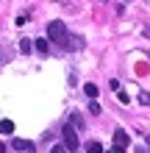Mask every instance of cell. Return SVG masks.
<instances>
[{
	"label": "cell",
	"mask_w": 150,
	"mask_h": 153,
	"mask_svg": "<svg viewBox=\"0 0 150 153\" xmlns=\"http://www.w3.org/2000/svg\"><path fill=\"white\" fill-rule=\"evenodd\" d=\"M61 139H64L61 145H64L69 153H75V150H78V134H75L72 125H64V131H61Z\"/></svg>",
	"instance_id": "cell-1"
},
{
	"label": "cell",
	"mask_w": 150,
	"mask_h": 153,
	"mask_svg": "<svg viewBox=\"0 0 150 153\" xmlns=\"http://www.w3.org/2000/svg\"><path fill=\"white\" fill-rule=\"evenodd\" d=\"M11 148H14V150H22V153H36V145H33L31 139H14Z\"/></svg>",
	"instance_id": "cell-3"
},
{
	"label": "cell",
	"mask_w": 150,
	"mask_h": 153,
	"mask_svg": "<svg viewBox=\"0 0 150 153\" xmlns=\"http://www.w3.org/2000/svg\"><path fill=\"white\" fill-rule=\"evenodd\" d=\"M69 125H72V128H83L86 123H83V117L78 114V111H72V114H69Z\"/></svg>",
	"instance_id": "cell-5"
},
{
	"label": "cell",
	"mask_w": 150,
	"mask_h": 153,
	"mask_svg": "<svg viewBox=\"0 0 150 153\" xmlns=\"http://www.w3.org/2000/svg\"><path fill=\"white\" fill-rule=\"evenodd\" d=\"M83 92H86V97H92V100H95V97H98V86H95V84H86Z\"/></svg>",
	"instance_id": "cell-8"
},
{
	"label": "cell",
	"mask_w": 150,
	"mask_h": 153,
	"mask_svg": "<svg viewBox=\"0 0 150 153\" xmlns=\"http://www.w3.org/2000/svg\"><path fill=\"white\" fill-rule=\"evenodd\" d=\"M147 142H150V134H147Z\"/></svg>",
	"instance_id": "cell-17"
},
{
	"label": "cell",
	"mask_w": 150,
	"mask_h": 153,
	"mask_svg": "<svg viewBox=\"0 0 150 153\" xmlns=\"http://www.w3.org/2000/svg\"><path fill=\"white\" fill-rule=\"evenodd\" d=\"M89 111H92V114H100V106H98V103L92 100V103H89Z\"/></svg>",
	"instance_id": "cell-11"
},
{
	"label": "cell",
	"mask_w": 150,
	"mask_h": 153,
	"mask_svg": "<svg viewBox=\"0 0 150 153\" xmlns=\"http://www.w3.org/2000/svg\"><path fill=\"white\" fill-rule=\"evenodd\" d=\"M86 153H103V145L100 142H89V145H86Z\"/></svg>",
	"instance_id": "cell-9"
},
{
	"label": "cell",
	"mask_w": 150,
	"mask_h": 153,
	"mask_svg": "<svg viewBox=\"0 0 150 153\" xmlns=\"http://www.w3.org/2000/svg\"><path fill=\"white\" fill-rule=\"evenodd\" d=\"M145 33H147V36H150V28H147V31H145Z\"/></svg>",
	"instance_id": "cell-16"
},
{
	"label": "cell",
	"mask_w": 150,
	"mask_h": 153,
	"mask_svg": "<svg viewBox=\"0 0 150 153\" xmlns=\"http://www.w3.org/2000/svg\"><path fill=\"white\" fill-rule=\"evenodd\" d=\"M139 100H142V103L147 106V103H150V95H147V92H142V95H139Z\"/></svg>",
	"instance_id": "cell-12"
},
{
	"label": "cell",
	"mask_w": 150,
	"mask_h": 153,
	"mask_svg": "<svg viewBox=\"0 0 150 153\" xmlns=\"http://www.w3.org/2000/svg\"><path fill=\"white\" fill-rule=\"evenodd\" d=\"M128 142H131V139H128V134L122 131V128H120V131H114V148L125 150V148H128Z\"/></svg>",
	"instance_id": "cell-4"
},
{
	"label": "cell",
	"mask_w": 150,
	"mask_h": 153,
	"mask_svg": "<svg viewBox=\"0 0 150 153\" xmlns=\"http://www.w3.org/2000/svg\"><path fill=\"white\" fill-rule=\"evenodd\" d=\"M31 39H20V53H31Z\"/></svg>",
	"instance_id": "cell-10"
},
{
	"label": "cell",
	"mask_w": 150,
	"mask_h": 153,
	"mask_svg": "<svg viewBox=\"0 0 150 153\" xmlns=\"http://www.w3.org/2000/svg\"><path fill=\"white\" fill-rule=\"evenodd\" d=\"M0 153H6V145H3V142H0Z\"/></svg>",
	"instance_id": "cell-14"
},
{
	"label": "cell",
	"mask_w": 150,
	"mask_h": 153,
	"mask_svg": "<svg viewBox=\"0 0 150 153\" xmlns=\"http://www.w3.org/2000/svg\"><path fill=\"white\" fill-rule=\"evenodd\" d=\"M50 153H67V148H64V145H56V148H53Z\"/></svg>",
	"instance_id": "cell-13"
},
{
	"label": "cell",
	"mask_w": 150,
	"mask_h": 153,
	"mask_svg": "<svg viewBox=\"0 0 150 153\" xmlns=\"http://www.w3.org/2000/svg\"><path fill=\"white\" fill-rule=\"evenodd\" d=\"M47 36H50V42H64L67 39V28H64V22H50L47 25Z\"/></svg>",
	"instance_id": "cell-2"
},
{
	"label": "cell",
	"mask_w": 150,
	"mask_h": 153,
	"mask_svg": "<svg viewBox=\"0 0 150 153\" xmlns=\"http://www.w3.org/2000/svg\"><path fill=\"white\" fill-rule=\"evenodd\" d=\"M33 45H36V50L42 53V56H45V53L50 50V39H36V42H33Z\"/></svg>",
	"instance_id": "cell-6"
},
{
	"label": "cell",
	"mask_w": 150,
	"mask_h": 153,
	"mask_svg": "<svg viewBox=\"0 0 150 153\" xmlns=\"http://www.w3.org/2000/svg\"><path fill=\"white\" fill-rule=\"evenodd\" d=\"M14 131V123L11 120H0V134H11Z\"/></svg>",
	"instance_id": "cell-7"
},
{
	"label": "cell",
	"mask_w": 150,
	"mask_h": 153,
	"mask_svg": "<svg viewBox=\"0 0 150 153\" xmlns=\"http://www.w3.org/2000/svg\"><path fill=\"white\" fill-rule=\"evenodd\" d=\"M136 153H147V150H145V148H139V150H136Z\"/></svg>",
	"instance_id": "cell-15"
}]
</instances>
